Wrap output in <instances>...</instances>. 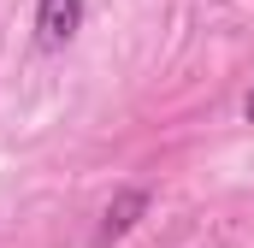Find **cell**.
Wrapping results in <instances>:
<instances>
[{"label":"cell","instance_id":"3","mask_svg":"<svg viewBox=\"0 0 254 248\" xmlns=\"http://www.w3.org/2000/svg\"><path fill=\"white\" fill-rule=\"evenodd\" d=\"M243 119H249V124H254V89H249V101H243Z\"/></svg>","mask_w":254,"mask_h":248},{"label":"cell","instance_id":"2","mask_svg":"<svg viewBox=\"0 0 254 248\" xmlns=\"http://www.w3.org/2000/svg\"><path fill=\"white\" fill-rule=\"evenodd\" d=\"M148 213V189H119L113 201H107V213H101V225H95V243L113 248L119 237H130L136 231V219Z\"/></svg>","mask_w":254,"mask_h":248},{"label":"cell","instance_id":"1","mask_svg":"<svg viewBox=\"0 0 254 248\" xmlns=\"http://www.w3.org/2000/svg\"><path fill=\"white\" fill-rule=\"evenodd\" d=\"M83 30V0H36V48L60 54Z\"/></svg>","mask_w":254,"mask_h":248}]
</instances>
